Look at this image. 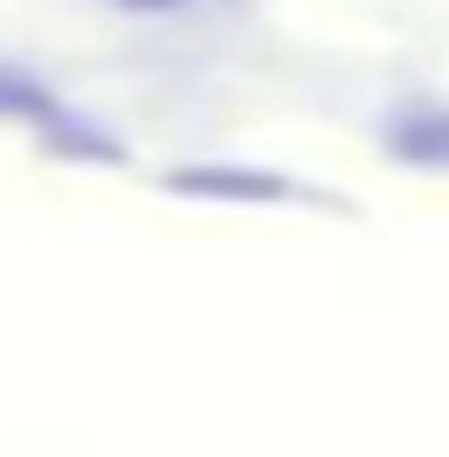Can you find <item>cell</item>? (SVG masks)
<instances>
[{"label":"cell","instance_id":"cell-1","mask_svg":"<svg viewBox=\"0 0 449 457\" xmlns=\"http://www.w3.org/2000/svg\"><path fill=\"white\" fill-rule=\"evenodd\" d=\"M0 112H24V120H48L56 104H48V88H40V80H24V72H0Z\"/></svg>","mask_w":449,"mask_h":457},{"label":"cell","instance_id":"cell-2","mask_svg":"<svg viewBox=\"0 0 449 457\" xmlns=\"http://www.w3.org/2000/svg\"><path fill=\"white\" fill-rule=\"evenodd\" d=\"M129 8H185V0H129Z\"/></svg>","mask_w":449,"mask_h":457}]
</instances>
